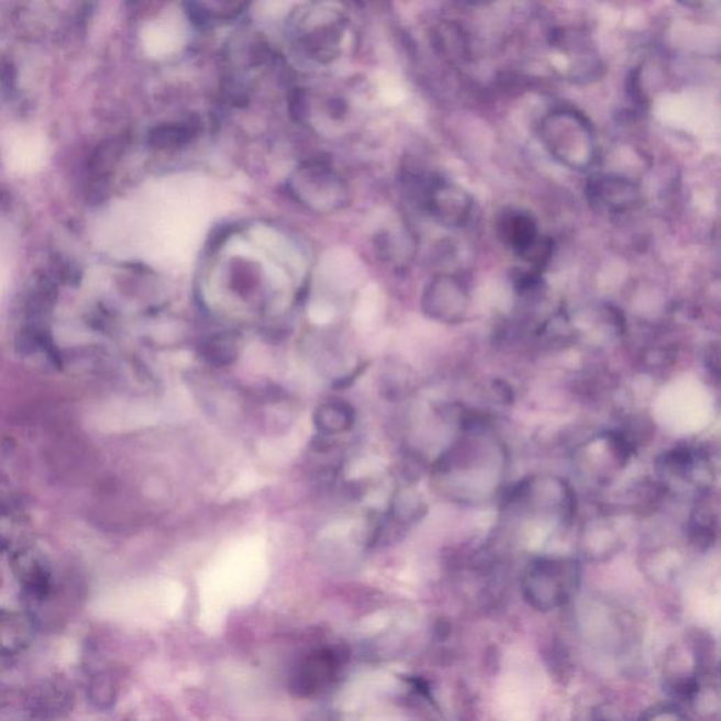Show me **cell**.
<instances>
[{"label":"cell","instance_id":"1","mask_svg":"<svg viewBox=\"0 0 721 721\" xmlns=\"http://www.w3.org/2000/svg\"><path fill=\"white\" fill-rule=\"evenodd\" d=\"M539 134L551 157L573 171H588L598 159V135L577 110L561 108L545 114Z\"/></svg>","mask_w":721,"mask_h":721},{"label":"cell","instance_id":"2","mask_svg":"<svg viewBox=\"0 0 721 721\" xmlns=\"http://www.w3.org/2000/svg\"><path fill=\"white\" fill-rule=\"evenodd\" d=\"M289 187L300 203L315 212H334L343 208L348 198L343 178L322 162L302 165L290 179Z\"/></svg>","mask_w":721,"mask_h":721},{"label":"cell","instance_id":"3","mask_svg":"<svg viewBox=\"0 0 721 721\" xmlns=\"http://www.w3.org/2000/svg\"><path fill=\"white\" fill-rule=\"evenodd\" d=\"M578 579V567L569 558H541L524 578L525 595L533 603L555 606L567 599Z\"/></svg>","mask_w":721,"mask_h":721},{"label":"cell","instance_id":"4","mask_svg":"<svg viewBox=\"0 0 721 721\" xmlns=\"http://www.w3.org/2000/svg\"><path fill=\"white\" fill-rule=\"evenodd\" d=\"M499 232L515 255L532 264L535 270L543 268L550 262L553 242L541 235L532 214L519 210L503 214L500 219Z\"/></svg>","mask_w":721,"mask_h":721},{"label":"cell","instance_id":"5","mask_svg":"<svg viewBox=\"0 0 721 721\" xmlns=\"http://www.w3.org/2000/svg\"><path fill=\"white\" fill-rule=\"evenodd\" d=\"M423 202L428 212L444 228H464L474 212V199L459 185L433 177L423 185Z\"/></svg>","mask_w":721,"mask_h":721},{"label":"cell","instance_id":"6","mask_svg":"<svg viewBox=\"0 0 721 721\" xmlns=\"http://www.w3.org/2000/svg\"><path fill=\"white\" fill-rule=\"evenodd\" d=\"M344 26L342 14L332 10H314L304 14L297 26L300 47L309 57L330 62L340 53Z\"/></svg>","mask_w":721,"mask_h":721},{"label":"cell","instance_id":"7","mask_svg":"<svg viewBox=\"0 0 721 721\" xmlns=\"http://www.w3.org/2000/svg\"><path fill=\"white\" fill-rule=\"evenodd\" d=\"M468 307V290L454 275H437L424 289L423 312L437 322L458 323L464 319Z\"/></svg>","mask_w":721,"mask_h":721},{"label":"cell","instance_id":"8","mask_svg":"<svg viewBox=\"0 0 721 721\" xmlns=\"http://www.w3.org/2000/svg\"><path fill=\"white\" fill-rule=\"evenodd\" d=\"M342 668V658L334 650L323 648L300 661L290 678V689L299 698H313L330 689Z\"/></svg>","mask_w":721,"mask_h":721},{"label":"cell","instance_id":"9","mask_svg":"<svg viewBox=\"0 0 721 721\" xmlns=\"http://www.w3.org/2000/svg\"><path fill=\"white\" fill-rule=\"evenodd\" d=\"M585 192L590 207L604 214H623L640 202L639 185L620 175H599L589 179Z\"/></svg>","mask_w":721,"mask_h":721},{"label":"cell","instance_id":"10","mask_svg":"<svg viewBox=\"0 0 721 721\" xmlns=\"http://www.w3.org/2000/svg\"><path fill=\"white\" fill-rule=\"evenodd\" d=\"M13 573L30 598L42 600L52 589V569L42 553L33 548L18 551L12 559Z\"/></svg>","mask_w":721,"mask_h":721},{"label":"cell","instance_id":"11","mask_svg":"<svg viewBox=\"0 0 721 721\" xmlns=\"http://www.w3.org/2000/svg\"><path fill=\"white\" fill-rule=\"evenodd\" d=\"M36 635L34 620L26 613L0 610V651L4 654H19L33 643Z\"/></svg>","mask_w":721,"mask_h":721},{"label":"cell","instance_id":"12","mask_svg":"<svg viewBox=\"0 0 721 721\" xmlns=\"http://www.w3.org/2000/svg\"><path fill=\"white\" fill-rule=\"evenodd\" d=\"M355 423V412L352 406L340 400L323 403L314 414V424L320 433L343 434Z\"/></svg>","mask_w":721,"mask_h":721},{"label":"cell","instance_id":"13","mask_svg":"<svg viewBox=\"0 0 721 721\" xmlns=\"http://www.w3.org/2000/svg\"><path fill=\"white\" fill-rule=\"evenodd\" d=\"M435 45L440 53L453 62H464L469 55V43L467 33L457 23L447 22L440 24L434 33Z\"/></svg>","mask_w":721,"mask_h":721},{"label":"cell","instance_id":"14","mask_svg":"<svg viewBox=\"0 0 721 721\" xmlns=\"http://www.w3.org/2000/svg\"><path fill=\"white\" fill-rule=\"evenodd\" d=\"M237 345L229 337H213L203 344L202 357L217 367H225L237 358Z\"/></svg>","mask_w":721,"mask_h":721},{"label":"cell","instance_id":"15","mask_svg":"<svg viewBox=\"0 0 721 721\" xmlns=\"http://www.w3.org/2000/svg\"><path fill=\"white\" fill-rule=\"evenodd\" d=\"M90 692H92V699L100 708H110L114 698H117V688H114L113 680L108 675L95 676L92 685H90Z\"/></svg>","mask_w":721,"mask_h":721},{"label":"cell","instance_id":"16","mask_svg":"<svg viewBox=\"0 0 721 721\" xmlns=\"http://www.w3.org/2000/svg\"><path fill=\"white\" fill-rule=\"evenodd\" d=\"M157 137L164 147H179L189 143L193 137V130L185 124H177V126H167L162 129Z\"/></svg>","mask_w":721,"mask_h":721}]
</instances>
